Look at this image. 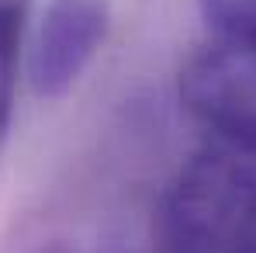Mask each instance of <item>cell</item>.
<instances>
[{
    "mask_svg": "<svg viewBox=\"0 0 256 253\" xmlns=\"http://www.w3.org/2000/svg\"><path fill=\"white\" fill-rule=\"evenodd\" d=\"M160 253H256V149L212 139L170 180Z\"/></svg>",
    "mask_w": 256,
    "mask_h": 253,
    "instance_id": "cell-1",
    "label": "cell"
},
{
    "mask_svg": "<svg viewBox=\"0 0 256 253\" xmlns=\"http://www.w3.org/2000/svg\"><path fill=\"white\" fill-rule=\"evenodd\" d=\"M204 25L180 70V104L212 139L256 149V4L204 11Z\"/></svg>",
    "mask_w": 256,
    "mask_h": 253,
    "instance_id": "cell-2",
    "label": "cell"
},
{
    "mask_svg": "<svg viewBox=\"0 0 256 253\" xmlns=\"http://www.w3.org/2000/svg\"><path fill=\"white\" fill-rule=\"evenodd\" d=\"M108 32H111L108 0H48L28 42L32 90L45 101L66 97L104 49Z\"/></svg>",
    "mask_w": 256,
    "mask_h": 253,
    "instance_id": "cell-3",
    "label": "cell"
},
{
    "mask_svg": "<svg viewBox=\"0 0 256 253\" xmlns=\"http://www.w3.org/2000/svg\"><path fill=\"white\" fill-rule=\"evenodd\" d=\"M32 0H0V146L10 132L14 90H18V59L28 32Z\"/></svg>",
    "mask_w": 256,
    "mask_h": 253,
    "instance_id": "cell-4",
    "label": "cell"
},
{
    "mask_svg": "<svg viewBox=\"0 0 256 253\" xmlns=\"http://www.w3.org/2000/svg\"><path fill=\"white\" fill-rule=\"evenodd\" d=\"M239 4H256V0H204V11H222V7H239Z\"/></svg>",
    "mask_w": 256,
    "mask_h": 253,
    "instance_id": "cell-5",
    "label": "cell"
}]
</instances>
